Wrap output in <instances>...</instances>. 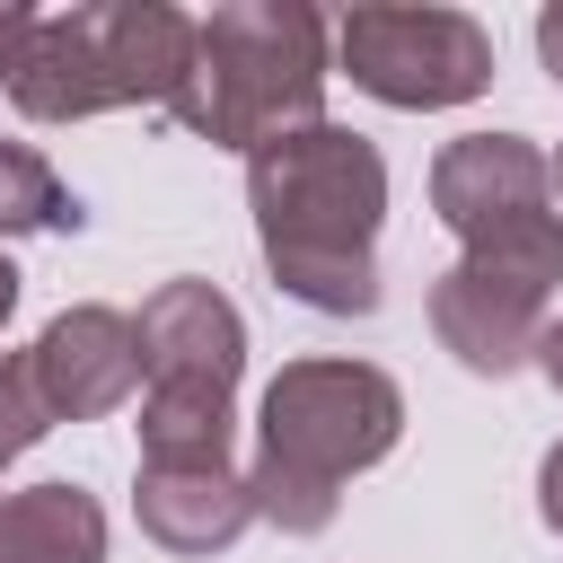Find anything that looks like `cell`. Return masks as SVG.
Returning <instances> with one entry per match:
<instances>
[{
  "mask_svg": "<svg viewBox=\"0 0 563 563\" xmlns=\"http://www.w3.org/2000/svg\"><path fill=\"white\" fill-rule=\"evenodd\" d=\"M545 167H554V202H563V150H554V158H545Z\"/></svg>",
  "mask_w": 563,
  "mask_h": 563,
  "instance_id": "d6986e66",
  "label": "cell"
},
{
  "mask_svg": "<svg viewBox=\"0 0 563 563\" xmlns=\"http://www.w3.org/2000/svg\"><path fill=\"white\" fill-rule=\"evenodd\" d=\"M545 202H554V167L519 132H466V141H449L431 158V211L466 246L510 229V220H528V211H545Z\"/></svg>",
  "mask_w": 563,
  "mask_h": 563,
  "instance_id": "9c48e42d",
  "label": "cell"
},
{
  "mask_svg": "<svg viewBox=\"0 0 563 563\" xmlns=\"http://www.w3.org/2000/svg\"><path fill=\"white\" fill-rule=\"evenodd\" d=\"M334 53L352 70V88H369L378 106L431 114V106H466L493 79V35L466 9H396L369 0L334 26Z\"/></svg>",
  "mask_w": 563,
  "mask_h": 563,
  "instance_id": "52a82bcc",
  "label": "cell"
},
{
  "mask_svg": "<svg viewBox=\"0 0 563 563\" xmlns=\"http://www.w3.org/2000/svg\"><path fill=\"white\" fill-rule=\"evenodd\" d=\"M325 18L308 0H229L194 18V70L167 97V123L220 150H264L325 123Z\"/></svg>",
  "mask_w": 563,
  "mask_h": 563,
  "instance_id": "3957f363",
  "label": "cell"
},
{
  "mask_svg": "<svg viewBox=\"0 0 563 563\" xmlns=\"http://www.w3.org/2000/svg\"><path fill=\"white\" fill-rule=\"evenodd\" d=\"M44 431H53V405H44V387H35V352H9V361H0V466L26 457Z\"/></svg>",
  "mask_w": 563,
  "mask_h": 563,
  "instance_id": "4fadbf2b",
  "label": "cell"
},
{
  "mask_svg": "<svg viewBox=\"0 0 563 563\" xmlns=\"http://www.w3.org/2000/svg\"><path fill=\"white\" fill-rule=\"evenodd\" d=\"M194 70V18L167 0H88L35 26L26 62L9 70V106L26 123H79L106 106H158Z\"/></svg>",
  "mask_w": 563,
  "mask_h": 563,
  "instance_id": "277c9868",
  "label": "cell"
},
{
  "mask_svg": "<svg viewBox=\"0 0 563 563\" xmlns=\"http://www.w3.org/2000/svg\"><path fill=\"white\" fill-rule=\"evenodd\" d=\"M537 369H545V387L563 396V317H554V325L537 334Z\"/></svg>",
  "mask_w": 563,
  "mask_h": 563,
  "instance_id": "e0dca14e",
  "label": "cell"
},
{
  "mask_svg": "<svg viewBox=\"0 0 563 563\" xmlns=\"http://www.w3.org/2000/svg\"><path fill=\"white\" fill-rule=\"evenodd\" d=\"M537 519L563 537V440L545 449V466H537Z\"/></svg>",
  "mask_w": 563,
  "mask_h": 563,
  "instance_id": "9a60e30c",
  "label": "cell"
},
{
  "mask_svg": "<svg viewBox=\"0 0 563 563\" xmlns=\"http://www.w3.org/2000/svg\"><path fill=\"white\" fill-rule=\"evenodd\" d=\"M141 466H229V396L246 369V317L211 282H158L141 299Z\"/></svg>",
  "mask_w": 563,
  "mask_h": 563,
  "instance_id": "5b68a950",
  "label": "cell"
},
{
  "mask_svg": "<svg viewBox=\"0 0 563 563\" xmlns=\"http://www.w3.org/2000/svg\"><path fill=\"white\" fill-rule=\"evenodd\" d=\"M35 387L53 405V422H97L114 405H132L141 387V325L123 308H62L44 334H35Z\"/></svg>",
  "mask_w": 563,
  "mask_h": 563,
  "instance_id": "ba28073f",
  "label": "cell"
},
{
  "mask_svg": "<svg viewBox=\"0 0 563 563\" xmlns=\"http://www.w3.org/2000/svg\"><path fill=\"white\" fill-rule=\"evenodd\" d=\"M554 282H563V220H554V211H528V220L475 238V246L431 282V334L449 343L457 369L510 378L519 361H537Z\"/></svg>",
  "mask_w": 563,
  "mask_h": 563,
  "instance_id": "8992f818",
  "label": "cell"
},
{
  "mask_svg": "<svg viewBox=\"0 0 563 563\" xmlns=\"http://www.w3.org/2000/svg\"><path fill=\"white\" fill-rule=\"evenodd\" d=\"M405 431V396L387 369L369 361H290L264 387L255 413V519H273L282 537H317L334 528V501L361 466H378Z\"/></svg>",
  "mask_w": 563,
  "mask_h": 563,
  "instance_id": "7a4b0ae2",
  "label": "cell"
},
{
  "mask_svg": "<svg viewBox=\"0 0 563 563\" xmlns=\"http://www.w3.org/2000/svg\"><path fill=\"white\" fill-rule=\"evenodd\" d=\"M0 563H106V510L79 484L0 493Z\"/></svg>",
  "mask_w": 563,
  "mask_h": 563,
  "instance_id": "8fae6325",
  "label": "cell"
},
{
  "mask_svg": "<svg viewBox=\"0 0 563 563\" xmlns=\"http://www.w3.org/2000/svg\"><path fill=\"white\" fill-rule=\"evenodd\" d=\"M79 194L53 176V158L35 141H0V238H35V229H79Z\"/></svg>",
  "mask_w": 563,
  "mask_h": 563,
  "instance_id": "7c38bea8",
  "label": "cell"
},
{
  "mask_svg": "<svg viewBox=\"0 0 563 563\" xmlns=\"http://www.w3.org/2000/svg\"><path fill=\"white\" fill-rule=\"evenodd\" d=\"M246 202L273 282L317 317H369L378 308V220H387V158L343 132L308 123L264 150H246Z\"/></svg>",
  "mask_w": 563,
  "mask_h": 563,
  "instance_id": "6da1fadb",
  "label": "cell"
},
{
  "mask_svg": "<svg viewBox=\"0 0 563 563\" xmlns=\"http://www.w3.org/2000/svg\"><path fill=\"white\" fill-rule=\"evenodd\" d=\"M9 308H18V273H9V255H0V325H9Z\"/></svg>",
  "mask_w": 563,
  "mask_h": 563,
  "instance_id": "ac0fdd59",
  "label": "cell"
},
{
  "mask_svg": "<svg viewBox=\"0 0 563 563\" xmlns=\"http://www.w3.org/2000/svg\"><path fill=\"white\" fill-rule=\"evenodd\" d=\"M132 510H141V537H158L167 554H220V545L246 537L255 493L229 466H141Z\"/></svg>",
  "mask_w": 563,
  "mask_h": 563,
  "instance_id": "30bf717a",
  "label": "cell"
},
{
  "mask_svg": "<svg viewBox=\"0 0 563 563\" xmlns=\"http://www.w3.org/2000/svg\"><path fill=\"white\" fill-rule=\"evenodd\" d=\"M35 26H44V18H35L26 0H0V79H9L18 62H26V44H35Z\"/></svg>",
  "mask_w": 563,
  "mask_h": 563,
  "instance_id": "5bb4252c",
  "label": "cell"
},
{
  "mask_svg": "<svg viewBox=\"0 0 563 563\" xmlns=\"http://www.w3.org/2000/svg\"><path fill=\"white\" fill-rule=\"evenodd\" d=\"M537 53H545V79L563 88V0H554V9L537 18Z\"/></svg>",
  "mask_w": 563,
  "mask_h": 563,
  "instance_id": "2e32d148",
  "label": "cell"
}]
</instances>
